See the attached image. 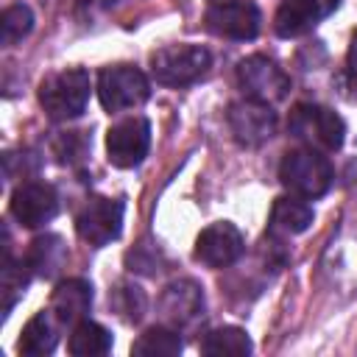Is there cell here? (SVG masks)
<instances>
[{
  "label": "cell",
  "mask_w": 357,
  "mask_h": 357,
  "mask_svg": "<svg viewBox=\"0 0 357 357\" xmlns=\"http://www.w3.org/2000/svg\"><path fill=\"white\" fill-rule=\"evenodd\" d=\"M89 73L84 67H67L39 84V103L50 120H75L89 103Z\"/></svg>",
  "instance_id": "1"
},
{
  "label": "cell",
  "mask_w": 357,
  "mask_h": 357,
  "mask_svg": "<svg viewBox=\"0 0 357 357\" xmlns=\"http://www.w3.org/2000/svg\"><path fill=\"white\" fill-rule=\"evenodd\" d=\"M287 128L298 142H304L307 148H315L321 153L337 151L346 137V123L340 120V114H335L332 109L318 106V103H296L290 112Z\"/></svg>",
  "instance_id": "2"
},
{
  "label": "cell",
  "mask_w": 357,
  "mask_h": 357,
  "mask_svg": "<svg viewBox=\"0 0 357 357\" xmlns=\"http://www.w3.org/2000/svg\"><path fill=\"white\" fill-rule=\"evenodd\" d=\"M279 181L298 198H321L332 184V165L315 148L287 151L279 165Z\"/></svg>",
  "instance_id": "3"
},
{
  "label": "cell",
  "mask_w": 357,
  "mask_h": 357,
  "mask_svg": "<svg viewBox=\"0 0 357 357\" xmlns=\"http://www.w3.org/2000/svg\"><path fill=\"white\" fill-rule=\"evenodd\" d=\"M212 56L201 45H167L151 56V73L162 86H187L206 75Z\"/></svg>",
  "instance_id": "4"
},
{
  "label": "cell",
  "mask_w": 357,
  "mask_h": 357,
  "mask_svg": "<svg viewBox=\"0 0 357 357\" xmlns=\"http://www.w3.org/2000/svg\"><path fill=\"white\" fill-rule=\"evenodd\" d=\"M148 95H151V84H148L145 73L137 67L114 64V67H103L98 73V98L109 114L139 106L148 100Z\"/></svg>",
  "instance_id": "5"
},
{
  "label": "cell",
  "mask_w": 357,
  "mask_h": 357,
  "mask_svg": "<svg viewBox=\"0 0 357 357\" xmlns=\"http://www.w3.org/2000/svg\"><path fill=\"white\" fill-rule=\"evenodd\" d=\"M237 84H240V89L248 98L262 100V103L284 100L287 89H290L287 73L276 61H271L268 56H248V59H243L237 64Z\"/></svg>",
  "instance_id": "6"
},
{
  "label": "cell",
  "mask_w": 357,
  "mask_h": 357,
  "mask_svg": "<svg viewBox=\"0 0 357 357\" xmlns=\"http://www.w3.org/2000/svg\"><path fill=\"white\" fill-rule=\"evenodd\" d=\"M226 120H229V128H231L234 139L245 148L265 145L276 134V123H279L271 103H262V100H254V98L234 100L226 112Z\"/></svg>",
  "instance_id": "7"
},
{
  "label": "cell",
  "mask_w": 357,
  "mask_h": 357,
  "mask_svg": "<svg viewBox=\"0 0 357 357\" xmlns=\"http://www.w3.org/2000/svg\"><path fill=\"white\" fill-rule=\"evenodd\" d=\"M151 148V123L145 117H128L109 128L106 153L114 167H137Z\"/></svg>",
  "instance_id": "8"
},
{
  "label": "cell",
  "mask_w": 357,
  "mask_h": 357,
  "mask_svg": "<svg viewBox=\"0 0 357 357\" xmlns=\"http://www.w3.org/2000/svg\"><path fill=\"white\" fill-rule=\"evenodd\" d=\"M123 229V204L114 198H92L75 218V231L84 243L100 248L120 237Z\"/></svg>",
  "instance_id": "9"
},
{
  "label": "cell",
  "mask_w": 357,
  "mask_h": 357,
  "mask_svg": "<svg viewBox=\"0 0 357 357\" xmlns=\"http://www.w3.org/2000/svg\"><path fill=\"white\" fill-rule=\"evenodd\" d=\"M206 28L223 39H254L259 33V8L251 0H220L206 8Z\"/></svg>",
  "instance_id": "10"
},
{
  "label": "cell",
  "mask_w": 357,
  "mask_h": 357,
  "mask_svg": "<svg viewBox=\"0 0 357 357\" xmlns=\"http://www.w3.org/2000/svg\"><path fill=\"white\" fill-rule=\"evenodd\" d=\"M11 215L25 229H39L59 215V192L45 181H25L11 192Z\"/></svg>",
  "instance_id": "11"
},
{
  "label": "cell",
  "mask_w": 357,
  "mask_h": 357,
  "mask_svg": "<svg viewBox=\"0 0 357 357\" xmlns=\"http://www.w3.org/2000/svg\"><path fill=\"white\" fill-rule=\"evenodd\" d=\"M243 248H245V240L240 229L229 220H218L195 237V259L204 262L206 268H226L237 262Z\"/></svg>",
  "instance_id": "12"
},
{
  "label": "cell",
  "mask_w": 357,
  "mask_h": 357,
  "mask_svg": "<svg viewBox=\"0 0 357 357\" xmlns=\"http://www.w3.org/2000/svg\"><path fill=\"white\" fill-rule=\"evenodd\" d=\"M156 310L159 315L173 326V329H181V326H190L201 318L204 312V290L198 282L192 279H176L170 282L159 301H156Z\"/></svg>",
  "instance_id": "13"
},
{
  "label": "cell",
  "mask_w": 357,
  "mask_h": 357,
  "mask_svg": "<svg viewBox=\"0 0 357 357\" xmlns=\"http://www.w3.org/2000/svg\"><path fill=\"white\" fill-rule=\"evenodd\" d=\"M92 307V284L84 279H64L56 284L50 310L59 318V324H78Z\"/></svg>",
  "instance_id": "14"
},
{
  "label": "cell",
  "mask_w": 357,
  "mask_h": 357,
  "mask_svg": "<svg viewBox=\"0 0 357 357\" xmlns=\"http://www.w3.org/2000/svg\"><path fill=\"white\" fill-rule=\"evenodd\" d=\"M56 343H59V318L53 315V310H42L22 326L17 349L25 357H45L56 349Z\"/></svg>",
  "instance_id": "15"
},
{
  "label": "cell",
  "mask_w": 357,
  "mask_h": 357,
  "mask_svg": "<svg viewBox=\"0 0 357 357\" xmlns=\"http://www.w3.org/2000/svg\"><path fill=\"white\" fill-rule=\"evenodd\" d=\"M25 262L33 271V276L53 279L67 262V245L59 234H39L36 240H31Z\"/></svg>",
  "instance_id": "16"
},
{
  "label": "cell",
  "mask_w": 357,
  "mask_h": 357,
  "mask_svg": "<svg viewBox=\"0 0 357 357\" xmlns=\"http://www.w3.org/2000/svg\"><path fill=\"white\" fill-rule=\"evenodd\" d=\"M318 17H321L318 0H282L276 20H273V28L279 36L290 39V36L307 33L318 22Z\"/></svg>",
  "instance_id": "17"
},
{
  "label": "cell",
  "mask_w": 357,
  "mask_h": 357,
  "mask_svg": "<svg viewBox=\"0 0 357 357\" xmlns=\"http://www.w3.org/2000/svg\"><path fill=\"white\" fill-rule=\"evenodd\" d=\"M312 223V206L293 195H282L271 206V229L284 231V234H301Z\"/></svg>",
  "instance_id": "18"
},
{
  "label": "cell",
  "mask_w": 357,
  "mask_h": 357,
  "mask_svg": "<svg viewBox=\"0 0 357 357\" xmlns=\"http://www.w3.org/2000/svg\"><path fill=\"white\" fill-rule=\"evenodd\" d=\"M201 351L209 357H243L251 354V337L240 326H218L201 340Z\"/></svg>",
  "instance_id": "19"
},
{
  "label": "cell",
  "mask_w": 357,
  "mask_h": 357,
  "mask_svg": "<svg viewBox=\"0 0 357 357\" xmlns=\"http://www.w3.org/2000/svg\"><path fill=\"white\" fill-rule=\"evenodd\" d=\"M67 349L75 357H98V354H106L112 349V332L106 326L95 324V321H78V326L70 335Z\"/></svg>",
  "instance_id": "20"
},
{
  "label": "cell",
  "mask_w": 357,
  "mask_h": 357,
  "mask_svg": "<svg viewBox=\"0 0 357 357\" xmlns=\"http://www.w3.org/2000/svg\"><path fill=\"white\" fill-rule=\"evenodd\" d=\"M181 349H184L181 337L170 326H151L131 343V354L139 357H176Z\"/></svg>",
  "instance_id": "21"
},
{
  "label": "cell",
  "mask_w": 357,
  "mask_h": 357,
  "mask_svg": "<svg viewBox=\"0 0 357 357\" xmlns=\"http://www.w3.org/2000/svg\"><path fill=\"white\" fill-rule=\"evenodd\" d=\"M31 28H33V11L22 3L8 6L0 14V42H3V47H11L20 39H25L31 33Z\"/></svg>",
  "instance_id": "22"
},
{
  "label": "cell",
  "mask_w": 357,
  "mask_h": 357,
  "mask_svg": "<svg viewBox=\"0 0 357 357\" xmlns=\"http://www.w3.org/2000/svg\"><path fill=\"white\" fill-rule=\"evenodd\" d=\"M31 273L33 271L28 268V262H14L11 254H8V245H6V262H3V298H6V304H3V315H8L14 310L17 298L28 287Z\"/></svg>",
  "instance_id": "23"
},
{
  "label": "cell",
  "mask_w": 357,
  "mask_h": 357,
  "mask_svg": "<svg viewBox=\"0 0 357 357\" xmlns=\"http://www.w3.org/2000/svg\"><path fill=\"white\" fill-rule=\"evenodd\" d=\"M112 307L126 321H139L145 312V296L137 284H120L117 290H112Z\"/></svg>",
  "instance_id": "24"
},
{
  "label": "cell",
  "mask_w": 357,
  "mask_h": 357,
  "mask_svg": "<svg viewBox=\"0 0 357 357\" xmlns=\"http://www.w3.org/2000/svg\"><path fill=\"white\" fill-rule=\"evenodd\" d=\"M349 70L357 78V33L351 36V47H349Z\"/></svg>",
  "instance_id": "25"
}]
</instances>
